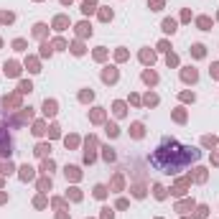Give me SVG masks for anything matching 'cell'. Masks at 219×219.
<instances>
[{
  "label": "cell",
  "mask_w": 219,
  "mask_h": 219,
  "mask_svg": "<svg viewBox=\"0 0 219 219\" xmlns=\"http://www.w3.org/2000/svg\"><path fill=\"white\" fill-rule=\"evenodd\" d=\"M199 155L201 153L196 148H191V145H181L173 138H166L158 148L150 153V166L155 171H161V173H179L189 163L199 161Z\"/></svg>",
  "instance_id": "cell-1"
},
{
  "label": "cell",
  "mask_w": 219,
  "mask_h": 219,
  "mask_svg": "<svg viewBox=\"0 0 219 219\" xmlns=\"http://www.w3.org/2000/svg\"><path fill=\"white\" fill-rule=\"evenodd\" d=\"M5 153H10V138H5L3 128H0V155H5Z\"/></svg>",
  "instance_id": "cell-2"
},
{
  "label": "cell",
  "mask_w": 219,
  "mask_h": 219,
  "mask_svg": "<svg viewBox=\"0 0 219 219\" xmlns=\"http://www.w3.org/2000/svg\"><path fill=\"white\" fill-rule=\"evenodd\" d=\"M5 74H10V77H15V74H18V66L13 64V61H10V64H5Z\"/></svg>",
  "instance_id": "cell-3"
},
{
  "label": "cell",
  "mask_w": 219,
  "mask_h": 219,
  "mask_svg": "<svg viewBox=\"0 0 219 219\" xmlns=\"http://www.w3.org/2000/svg\"><path fill=\"white\" fill-rule=\"evenodd\" d=\"M3 105H5V107H15V105H18V97H15V95H13V97H5Z\"/></svg>",
  "instance_id": "cell-4"
},
{
  "label": "cell",
  "mask_w": 219,
  "mask_h": 219,
  "mask_svg": "<svg viewBox=\"0 0 219 219\" xmlns=\"http://www.w3.org/2000/svg\"><path fill=\"white\" fill-rule=\"evenodd\" d=\"M133 135H135V138H143V125H140V122L133 125Z\"/></svg>",
  "instance_id": "cell-5"
},
{
  "label": "cell",
  "mask_w": 219,
  "mask_h": 219,
  "mask_svg": "<svg viewBox=\"0 0 219 219\" xmlns=\"http://www.w3.org/2000/svg\"><path fill=\"white\" fill-rule=\"evenodd\" d=\"M82 10H84V13H92V10H95V0H84V8Z\"/></svg>",
  "instance_id": "cell-6"
},
{
  "label": "cell",
  "mask_w": 219,
  "mask_h": 219,
  "mask_svg": "<svg viewBox=\"0 0 219 219\" xmlns=\"http://www.w3.org/2000/svg\"><path fill=\"white\" fill-rule=\"evenodd\" d=\"M163 31H168V33H173V31H176V23H173V20H166V23H163Z\"/></svg>",
  "instance_id": "cell-7"
},
{
  "label": "cell",
  "mask_w": 219,
  "mask_h": 219,
  "mask_svg": "<svg viewBox=\"0 0 219 219\" xmlns=\"http://www.w3.org/2000/svg\"><path fill=\"white\" fill-rule=\"evenodd\" d=\"M183 79H186V82H194V79H196V71H194V69H191V71H183Z\"/></svg>",
  "instance_id": "cell-8"
},
{
  "label": "cell",
  "mask_w": 219,
  "mask_h": 219,
  "mask_svg": "<svg viewBox=\"0 0 219 219\" xmlns=\"http://www.w3.org/2000/svg\"><path fill=\"white\" fill-rule=\"evenodd\" d=\"M54 107H56V105H54V102H46V112H48V115H54V112H56Z\"/></svg>",
  "instance_id": "cell-9"
},
{
  "label": "cell",
  "mask_w": 219,
  "mask_h": 219,
  "mask_svg": "<svg viewBox=\"0 0 219 219\" xmlns=\"http://www.w3.org/2000/svg\"><path fill=\"white\" fill-rule=\"evenodd\" d=\"M163 194H166V191H163V186H155V196H158V199H163Z\"/></svg>",
  "instance_id": "cell-10"
},
{
  "label": "cell",
  "mask_w": 219,
  "mask_h": 219,
  "mask_svg": "<svg viewBox=\"0 0 219 219\" xmlns=\"http://www.w3.org/2000/svg\"><path fill=\"white\" fill-rule=\"evenodd\" d=\"M115 77H117V74H115V71H105V79H107V82H112Z\"/></svg>",
  "instance_id": "cell-11"
},
{
  "label": "cell",
  "mask_w": 219,
  "mask_h": 219,
  "mask_svg": "<svg viewBox=\"0 0 219 219\" xmlns=\"http://www.w3.org/2000/svg\"><path fill=\"white\" fill-rule=\"evenodd\" d=\"M214 77H219V64H217V66H214Z\"/></svg>",
  "instance_id": "cell-12"
}]
</instances>
